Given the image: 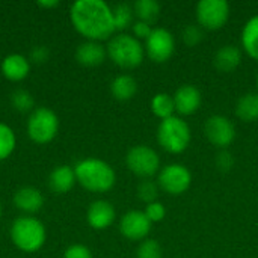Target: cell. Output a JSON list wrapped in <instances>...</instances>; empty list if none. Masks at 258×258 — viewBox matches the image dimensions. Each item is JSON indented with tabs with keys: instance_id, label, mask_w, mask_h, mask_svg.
<instances>
[{
	"instance_id": "83f0119b",
	"label": "cell",
	"mask_w": 258,
	"mask_h": 258,
	"mask_svg": "<svg viewBox=\"0 0 258 258\" xmlns=\"http://www.w3.org/2000/svg\"><path fill=\"white\" fill-rule=\"evenodd\" d=\"M163 249L154 239H145L136 249V258H162Z\"/></svg>"
},
{
	"instance_id": "cb8c5ba5",
	"label": "cell",
	"mask_w": 258,
	"mask_h": 258,
	"mask_svg": "<svg viewBox=\"0 0 258 258\" xmlns=\"http://www.w3.org/2000/svg\"><path fill=\"white\" fill-rule=\"evenodd\" d=\"M135 15L145 23H154L160 15V3L157 0H138L133 5Z\"/></svg>"
},
{
	"instance_id": "e575fe53",
	"label": "cell",
	"mask_w": 258,
	"mask_h": 258,
	"mask_svg": "<svg viewBox=\"0 0 258 258\" xmlns=\"http://www.w3.org/2000/svg\"><path fill=\"white\" fill-rule=\"evenodd\" d=\"M47 57H48V48H47V47L38 45V47H35V48L32 50V60H33V62L41 63V62L47 60Z\"/></svg>"
},
{
	"instance_id": "1f68e13d",
	"label": "cell",
	"mask_w": 258,
	"mask_h": 258,
	"mask_svg": "<svg viewBox=\"0 0 258 258\" xmlns=\"http://www.w3.org/2000/svg\"><path fill=\"white\" fill-rule=\"evenodd\" d=\"M233 165H234V157L228 150H221L216 154V166L219 171L228 172L233 168Z\"/></svg>"
},
{
	"instance_id": "d6986e66",
	"label": "cell",
	"mask_w": 258,
	"mask_h": 258,
	"mask_svg": "<svg viewBox=\"0 0 258 258\" xmlns=\"http://www.w3.org/2000/svg\"><path fill=\"white\" fill-rule=\"evenodd\" d=\"M76 181H77V178H76L74 168H71L68 165L56 166L48 177V186L56 194H67L68 190L73 189Z\"/></svg>"
},
{
	"instance_id": "30bf717a",
	"label": "cell",
	"mask_w": 258,
	"mask_h": 258,
	"mask_svg": "<svg viewBox=\"0 0 258 258\" xmlns=\"http://www.w3.org/2000/svg\"><path fill=\"white\" fill-rule=\"evenodd\" d=\"M175 51L174 35L165 27H154L145 39V54L156 63H163Z\"/></svg>"
},
{
	"instance_id": "2e32d148",
	"label": "cell",
	"mask_w": 258,
	"mask_h": 258,
	"mask_svg": "<svg viewBox=\"0 0 258 258\" xmlns=\"http://www.w3.org/2000/svg\"><path fill=\"white\" fill-rule=\"evenodd\" d=\"M2 73L3 76L11 82H20L26 79L30 73V63L29 60L18 53L8 54L2 60Z\"/></svg>"
},
{
	"instance_id": "74e56055",
	"label": "cell",
	"mask_w": 258,
	"mask_h": 258,
	"mask_svg": "<svg viewBox=\"0 0 258 258\" xmlns=\"http://www.w3.org/2000/svg\"><path fill=\"white\" fill-rule=\"evenodd\" d=\"M257 86H258V76H257Z\"/></svg>"
},
{
	"instance_id": "6da1fadb",
	"label": "cell",
	"mask_w": 258,
	"mask_h": 258,
	"mask_svg": "<svg viewBox=\"0 0 258 258\" xmlns=\"http://www.w3.org/2000/svg\"><path fill=\"white\" fill-rule=\"evenodd\" d=\"M70 18L76 30L88 41H104L116 30L113 11L104 0H77L73 3Z\"/></svg>"
},
{
	"instance_id": "484cf974",
	"label": "cell",
	"mask_w": 258,
	"mask_h": 258,
	"mask_svg": "<svg viewBox=\"0 0 258 258\" xmlns=\"http://www.w3.org/2000/svg\"><path fill=\"white\" fill-rule=\"evenodd\" d=\"M15 145H17V138L14 130L9 125L0 122V160L8 159L14 153Z\"/></svg>"
},
{
	"instance_id": "7c38bea8",
	"label": "cell",
	"mask_w": 258,
	"mask_h": 258,
	"mask_svg": "<svg viewBox=\"0 0 258 258\" xmlns=\"http://www.w3.org/2000/svg\"><path fill=\"white\" fill-rule=\"evenodd\" d=\"M151 221L141 210H130L119 221V231L128 240H145L151 231Z\"/></svg>"
},
{
	"instance_id": "5b68a950",
	"label": "cell",
	"mask_w": 258,
	"mask_h": 258,
	"mask_svg": "<svg viewBox=\"0 0 258 258\" xmlns=\"http://www.w3.org/2000/svg\"><path fill=\"white\" fill-rule=\"evenodd\" d=\"M192 139V132L189 124L181 116H171L163 121H160L157 127V142L159 145L171 153V154H180L183 153Z\"/></svg>"
},
{
	"instance_id": "f1b7e54d",
	"label": "cell",
	"mask_w": 258,
	"mask_h": 258,
	"mask_svg": "<svg viewBox=\"0 0 258 258\" xmlns=\"http://www.w3.org/2000/svg\"><path fill=\"white\" fill-rule=\"evenodd\" d=\"M138 192V197L141 201H144L145 204H150V203H154L157 201V197H159V184L154 183L153 180L147 178V180H142L136 189Z\"/></svg>"
},
{
	"instance_id": "603a6c76",
	"label": "cell",
	"mask_w": 258,
	"mask_h": 258,
	"mask_svg": "<svg viewBox=\"0 0 258 258\" xmlns=\"http://www.w3.org/2000/svg\"><path fill=\"white\" fill-rule=\"evenodd\" d=\"M151 110L153 113L160 118L162 121L166 118L174 116L175 112V104H174V98L171 94L168 92H157L153 100H151Z\"/></svg>"
},
{
	"instance_id": "8fae6325",
	"label": "cell",
	"mask_w": 258,
	"mask_h": 258,
	"mask_svg": "<svg viewBox=\"0 0 258 258\" xmlns=\"http://www.w3.org/2000/svg\"><path fill=\"white\" fill-rule=\"evenodd\" d=\"M204 133L210 144L221 150H227L236 138V127L233 121L224 115H213L204 124Z\"/></svg>"
},
{
	"instance_id": "52a82bcc",
	"label": "cell",
	"mask_w": 258,
	"mask_h": 258,
	"mask_svg": "<svg viewBox=\"0 0 258 258\" xmlns=\"http://www.w3.org/2000/svg\"><path fill=\"white\" fill-rule=\"evenodd\" d=\"M127 168L138 177L147 180L159 172L160 169V157L148 145H136L128 150L125 156Z\"/></svg>"
},
{
	"instance_id": "5bb4252c",
	"label": "cell",
	"mask_w": 258,
	"mask_h": 258,
	"mask_svg": "<svg viewBox=\"0 0 258 258\" xmlns=\"http://www.w3.org/2000/svg\"><path fill=\"white\" fill-rule=\"evenodd\" d=\"M115 209L113 206L106 201V200H97L94 201L86 213V219L88 224L94 228V230H104L107 227H110L115 221Z\"/></svg>"
},
{
	"instance_id": "9c48e42d",
	"label": "cell",
	"mask_w": 258,
	"mask_h": 258,
	"mask_svg": "<svg viewBox=\"0 0 258 258\" xmlns=\"http://www.w3.org/2000/svg\"><path fill=\"white\" fill-rule=\"evenodd\" d=\"M195 14L203 29L216 30L227 24L230 18V3L227 0H201L197 5Z\"/></svg>"
},
{
	"instance_id": "836d02e7",
	"label": "cell",
	"mask_w": 258,
	"mask_h": 258,
	"mask_svg": "<svg viewBox=\"0 0 258 258\" xmlns=\"http://www.w3.org/2000/svg\"><path fill=\"white\" fill-rule=\"evenodd\" d=\"M132 29H133V36L138 38L139 41L141 39H147L150 36V33L153 32L151 24L150 23H145V21H141V20L135 21L133 26H132Z\"/></svg>"
},
{
	"instance_id": "44dd1931",
	"label": "cell",
	"mask_w": 258,
	"mask_h": 258,
	"mask_svg": "<svg viewBox=\"0 0 258 258\" xmlns=\"http://www.w3.org/2000/svg\"><path fill=\"white\" fill-rule=\"evenodd\" d=\"M240 41H242V48L252 59L258 60V15L251 17L245 23L242 29Z\"/></svg>"
},
{
	"instance_id": "7402d4cb",
	"label": "cell",
	"mask_w": 258,
	"mask_h": 258,
	"mask_svg": "<svg viewBox=\"0 0 258 258\" xmlns=\"http://www.w3.org/2000/svg\"><path fill=\"white\" fill-rule=\"evenodd\" d=\"M236 115L245 122H252L258 119V92L243 94L237 100Z\"/></svg>"
},
{
	"instance_id": "4dcf8cb0",
	"label": "cell",
	"mask_w": 258,
	"mask_h": 258,
	"mask_svg": "<svg viewBox=\"0 0 258 258\" xmlns=\"http://www.w3.org/2000/svg\"><path fill=\"white\" fill-rule=\"evenodd\" d=\"M144 213H145L147 218L151 221V224H154V222H160V221L165 219V216H166V209H165V206H163L160 201H154V203L147 204Z\"/></svg>"
},
{
	"instance_id": "4fadbf2b",
	"label": "cell",
	"mask_w": 258,
	"mask_h": 258,
	"mask_svg": "<svg viewBox=\"0 0 258 258\" xmlns=\"http://www.w3.org/2000/svg\"><path fill=\"white\" fill-rule=\"evenodd\" d=\"M174 104H175V112L180 115H192L195 113L200 106H201V91L194 86V85H181L175 94L172 95Z\"/></svg>"
},
{
	"instance_id": "d4e9b609",
	"label": "cell",
	"mask_w": 258,
	"mask_h": 258,
	"mask_svg": "<svg viewBox=\"0 0 258 258\" xmlns=\"http://www.w3.org/2000/svg\"><path fill=\"white\" fill-rule=\"evenodd\" d=\"M113 11V21H115V27L116 30H124L128 26H133V6L128 3H118L115 8H112Z\"/></svg>"
},
{
	"instance_id": "d6a6232c",
	"label": "cell",
	"mask_w": 258,
	"mask_h": 258,
	"mask_svg": "<svg viewBox=\"0 0 258 258\" xmlns=\"http://www.w3.org/2000/svg\"><path fill=\"white\" fill-rule=\"evenodd\" d=\"M63 258H92V254L85 245H71L63 252Z\"/></svg>"
},
{
	"instance_id": "d590c367",
	"label": "cell",
	"mask_w": 258,
	"mask_h": 258,
	"mask_svg": "<svg viewBox=\"0 0 258 258\" xmlns=\"http://www.w3.org/2000/svg\"><path fill=\"white\" fill-rule=\"evenodd\" d=\"M38 5L42 6V8H53V6H57L59 2H57V0H51V2H38Z\"/></svg>"
},
{
	"instance_id": "8992f818",
	"label": "cell",
	"mask_w": 258,
	"mask_h": 258,
	"mask_svg": "<svg viewBox=\"0 0 258 258\" xmlns=\"http://www.w3.org/2000/svg\"><path fill=\"white\" fill-rule=\"evenodd\" d=\"M59 130V118L48 107L33 109L27 121L29 138L36 144H48L53 141Z\"/></svg>"
},
{
	"instance_id": "ffe728a7",
	"label": "cell",
	"mask_w": 258,
	"mask_h": 258,
	"mask_svg": "<svg viewBox=\"0 0 258 258\" xmlns=\"http://www.w3.org/2000/svg\"><path fill=\"white\" fill-rule=\"evenodd\" d=\"M110 92L119 101L132 100L138 92V82L130 74H119L112 80Z\"/></svg>"
},
{
	"instance_id": "4316f807",
	"label": "cell",
	"mask_w": 258,
	"mask_h": 258,
	"mask_svg": "<svg viewBox=\"0 0 258 258\" xmlns=\"http://www.w3.org/2000/svg\"><path fill=\"white\" fill-rule=\"evenodd\" d=\"M11 103L18 112H29L35 106V100L32 94L26 89H17L11 95Z\"/></svg>"
},
{
	"instance_id": "9a60e30c",
	"label": "cell",
	"mask_w": 258,
	"mask_h": 258,
	"mask_svg": "<svg viewBox=\"0 0 258 258\" xmlns=\"http://www.w3.org/2000/svg\"><path fill=\"white\" fill-rule=\"evenodd\" d=\"M107 56L106 47L98 41H85L76 50V59L85 67H97L104 62Z\"/></svg>"
},
{
	"instance_id": "3957f363",
	"label": "cell",
	"mask_w": 258,
	"mask_h": 258,
	"mask_svg": "<svg viewBox=\"0 0 258 258\" xmlns=\"http://www.w3.org/2000/svg\"><path fill=\"white\" fill-rule=\"evenodd\" d=\"M106 50L113 63L125 70L139 67L145 57V47L142 42L128 33H118L112 36Z\"/></svg>"
},
{
	"instance_id": "f546056e",
	"label": "cell",
	"mask_w": 258,
	"mask_h": 258,
	"mask_svg": "<svg viewBox=\"0 0 258 258\" xmlns=\"http://www.w3.org/2000/svg\"><path fill=\"white\" fill-rule=\"evenodd\" d=\"M181 36H183V41L184 44L194 47L197 44H200L204 38V32H203V27L200 24H189L183 29L181 32Z\"/></svg>"
},
{
	"instance_id": "7a4b0ae2",
	"label": "cell",
	"mask_w": 258,
	"mask_h": 258,
	"mask_svg": "<svg viewBox=\"0 0 258 258\" xmlns=\"http://www.w3.org/2000/svg\"><path fill=\"white\" fill-rule=\"evenodd\" d=\"M74 172L77 181L86 190L95 194H103L110 190L116 181V174L113 168L107 162L95 157L80 160L74 166Z\"/></svg>"
},
{
	"instance_id": "8d00e7d4",
	"label": "cell",
	"mask_w": 258,
	"mask_h": 258,
	"mask_svg": "<svg viewBox=\"0 0 258 258\" xmlns=\"http://www.w3.org/2000/svg\"><path fill=\"white\" fill-rule=\"evenodd\" d=\"M0 219H2V206H0Z\"/></svg>"
},
{
	"instance_id": "ba28073f",
	"label": "cell",
	"mask_w": 258,
	"mask_h": 258,
	"mask_svg": "<svg viewBox=\"0 0 258 258\" xmlns=\"http://www.w3.org/2000/svg\"><path fill=\"white\" fill-rule=\"evenodd\" d=\"M159 187L169 195H181L192 184V174L187 166L181 163H169L163 166L157 175Z\"/></svg>"
},
{
	"instance_id": "e0dca14e",
	"label": "cell",
	"mask_w": 258,
	"mask_h": 258,
	"mask_svg": "<svg viewBox=\"0 0 258 258\" xmlns=\"http://www.w3.org/2000/svg\"><path fill=\"white\" fill-rule=\"evenodd\" d=\"M242 62V50L237 45L227 44L218 48L213 57V63L221 73H231Z\"/></svg>"
},
{
	"instance_id": "ac0fdd59",
	"label": "cell",
	"mask_w": 258,
	"mask_h": 258,
	"mask_svg": "<svg viewBox=\"0 0 258 258\" xmlns=\"http://www.w3.org/2000/svg\"><path fill=\"white\" fill-rule=\"evenodd\" d=\"M14 204L18 210H21L24 213H36L41 210V207L44 204V197L38 189L27 186V187H21L15 192Z\"/></svg>"
},
{
	"instance_id": "277c9868",
	"label": "cell",
	"mask_w": 258,
	"mask_h": 258,
	"mask_svg": "<svg viewBox=\"0 0 258 258\" xmlns=\"http://www.w3.org/2000/svg\"><path fill=\"white\" fill-rule=\"evenodd\" d=\"M45 227L32 216H20L12 222L11 240L23 252H36L45 243Z\"/></svg>"
}]
</instances>
